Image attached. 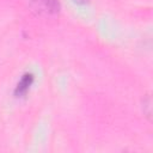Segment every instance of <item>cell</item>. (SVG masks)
<instances>
[{
  "label": "cell",
  "mask_w": 153,
  "mask_h": 153,
  "mask_svg": "<svg viewBox=\"0 0 153 153\" xmlns=\"http://www.w3.org/2000/svg\"><path fill=\"white\" fill-rule=\"evenodd\" d=\"M32 82H33V75L30 74V73L24 74V75L22 76L20 81L18 82L16 90H14V94H16L17 97H22L23 94H25V93L29 91V88H30V86L32 85Z\"/></svg>",
  "instance_id": "cell-1"
},
{
  "label": "cell",
  "mask_w": 153,
  "mask_h": 153,
  "mask_svg": "<svg viewBox=\"0 0 153 153\" xmlns=\"http://www.w3.org/2000/svg\"><path fill=\"white\" fill-rule=\"evenodd\" d=\"M42 4H43L44 10H47L48 12H51V13L57 12L60 8L57 0H42Z\"/></svg>",
  "instance_id": "cell-2"
},
{
  "label": "cell",
  "mask_w": 153,
  "mask_h": 153,
  "mask_svg": "<svg viewBox=\"0 0 153 153\" xmlns=\"http://www.w3.org/2000/svg\"><path fill=\"white\" fill-rule=\"evenodd\" d=\"M75 1H78V2H85V1H87V0H75Z\"/></svg>",
  "instance_id": "cell-3"
}]
</instances>
